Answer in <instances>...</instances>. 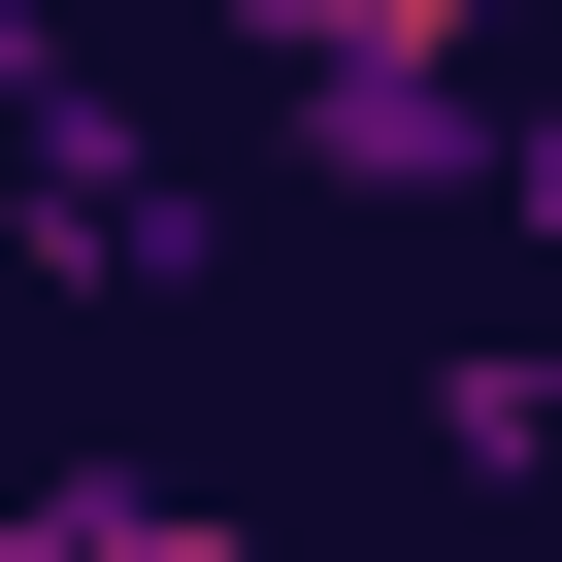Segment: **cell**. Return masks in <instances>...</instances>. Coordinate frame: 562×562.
Here are the masks:
<instances>
[{
	"instance_id": "4",
	"label": "cell",
	"mask_w": 562,
	"mask_h": 562,
	"mask_svg": "<svg viewBox=\"0 0 562 562\" xmlns=\"http://www.w3.org/2000/svg\"><path fill=\"white\" fill-rule=\"evenodd\" d=\"M67 100H100V67H67V0H0V166H34Z\"/></svg>"
},
{
	"instance_id": "5",
	"label": "cell",
	"mask_w": 562,
	"mask_h": 562,
	"mask_svg": "<svg viewBox=\"0 0 562 562\" xmlns=\"http://www.w3.org/2000/svg\"><path fill=\"white\" fill-rule=\"evenodd\" d=\"M496 199H529V232H562V67H496Z\"/></svg>"
},
{
	"instance_id": "1",
	"label": "cell",
	"mask_w": 562,
	"mask_h": 562,
	"mask_svg": "<svg viewBox=\"0 0 562 562\" xmlns=\"http://www.w3.org/2000/svg\"><path fill=\"white\" fill-rule=\"evenodd\" d=\"M232 67H265V166H331V199H496L529 0H232Z\"/></svg>"
},
{
	"instance_id": "2",
	"label": "cell",
	"mask_w": 562,
	"mask_h": 562,
	"mask_svg": "<svg viewBox=\"0 0 562 562\" xmlns=\"http://www.w3.org/2000/svg\"><path fill=\"white\" fill-rule=\"evenodd\" d=\"M0 562H265V529L166 496V463H0Z\"/></svg>"
},
{
	"instance_id": "3",
	"label": "cell",
	"mask_w": 562,
	"mask_h": 562,
	"mask_svg": "<svg viewBox=\"0 0 562 562\" xmlns=\"http://www.w3.org/2000/svg\"><path fill=\"white\" fill-rule=\"evenodd\" d=\"M430 463H463V496H562V364L463 331V364H430Z\"/></svg>"
}]
</instances>
